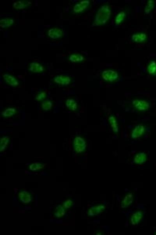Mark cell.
<instances>
[{"mask_svg":"<svg viewBox=\"0 0 156 235\" xmlns=\"http://www.w3.org/2000/svg\"><path fill=\"white\" fill-rule=\"evenodd\" d=\"M111 14L109 6L105 5L101 6L96 14L93 25L99 26L105 24L111 17Z\"/></svg>","mask_w":156,"mask_h":235,"instance_id":"6da1fadb","label":"cell"},{"mask_svg":"<svg viewBox=\"0 0 156 235\" xmlns=\"http://www.w3.org/2000/svg\"><path fill=\"white\" fill-rule=\"evenodd\" d=\"M74 149L77 153L84 152L86 148V144L84 139L80 136H77L74 139Z\"/></svg>","mask_w":156,"mask_h":235,"instance_id":"7a4b0ae2","label":"cell"},{"mask_svg":"<svg viewBox=\"0 0 156 235\" xmlns=\"http://www.w3.org/2000/svg\"><path fill=\"white\" fill-rule=\"evenodd\" d=\"M102 77L106 81L113 82L117 80L118 78V73L112 70H108L102 73Z\"/></svg>","mask_w":156,"mask_h":235,"instance_id":"3957f363","label":"cell"},{"mask_svg":"<svg viewBox=\"0 0 156 235\" xmlns=\"http://www.w3.org/2000/svg\"><path fill=\"white\" fill-rule=\"evenodd\" d=\"M71 79L68 76L58 75L56 76L53 79V82L61 86H67L71 82Z\"/></svg>","mask_w":156,"mask_h":235,"instance_id":"277c9868","label":"cell"},{"mask_svg":"<svg viewBox=\"0 0 156 235\" xmlns=\"http://www.w3.org/2000/svg\"><path fill=\"white\" fill-rule=\"evenodd\" d=\"M47 36L50 39H61L63 36V32L60 28H53L47 31Z\"/></svg>","mask_w":156,"mask_h":235,"instance_id":"5b68a950","label":"cell"},{"mask_svg":"<svg viewBox=\"0 0 156 235\" xmlns=\"http://www.w3.org/2000/svg\"><path fill=\"white\" fill-rule=\"evenodd\" d=\"M134 107L138 110L144 111L147 110L149 107V103L144 100H134L132 101Z\"/></svg>","mask_w":156,"mask_h":235,"instance_id":"8992f818","label":"cell"},{"mask_svg":"<svg viewBox=\"0 0 156 235\" xmlns=\"http://www.w3.org/2000/svg\"><path fill=\"white\" fill-rule=\"evenodd\" d=\"M90 1L88 0H84L80 2L74 6L73 12L76 14L80 13L86 10L89 7Z\"/></svg>","mask_w":156,"mask_h":235,"instance_id":"52a82bcc","label":"cell"},{"mask_svg":"<svg viewBox=\"0 0 156 235\" xmlns=\"http://www.w3.org/2000/svg\"><path fill=\"white\" fill-rule=\"evenodd\" d=\"M3 77L6 84L13 87L18 86L19 85L18 79L14 76L9 74H3Z\"/></svg>","mask_w":156,"mask_h":235,"instance_id":"ba28073f","label":"cell"},{"mask_svg":"<svg viewBox=\"0 0 156 235\" xmlns=\"http://www.w3.org/2000/svg\"><path fill=\"white\" fill-rule=\"evenodd\" d=\"M29 70L31 72L33 73H41L43 72L45 70V67L38 62H33L30 63Z\"/></svg>","mask_w":156,"mask_h":235,"instance_id":"9c48e42d","label":"cell"},{"mask_svg":"<svg viewBox=\"0 0 156 235\" xmlns=\"http://www.w3.org/2000/svg\"><path fill=\"white\" fill-rule=\"evenodd\" d=\"M145 128L143 125H137L132 131V137L133 139H138L143 136Z\"/></svg>","mask_w":156,"mask_h":235,"instance_id":"30bf717a","label":"cell"},{"mask_svg":"<svg viewBox=\"0 0 156 235\" xmlns=\"http://www.w3.org/2000/svg\"><path fill=\"white\" fill-rule=\"evenodd\" d=\"M32 4V2L30 1H19L14 3L13 7L16 9H23L29 7Z\"/></svg>","mask_w":156,"mask_h":235,"instance_id":"8fae6325","label":"cell"},{"mask_svg":"<svg viewBox=\"0 0 156 235\" xmlns=\"http://www.w3.org/2000/svg\"><path fill=\"white\" fill-rule=\"evenodd\" d=\"M19 199L20 201L24 204H28L32 201V196L31 195L26 191L20 192L18 195Z\"/></svg>","mask_w":156,"mask_h":235,"instance_id":"7c38bea8","label":"cell"},{"mask_svg":"<svg viewBox=\"0 0 156 235\" xmlns=\"http://www.w3.org/2000/svg\"><path fill=\"white\" fill-rule=\"evenodd\" d=\"M105 209V206L102 205L93 206L88 210V214L91 216H97L103 212Z\"/></svg>","mask_w":156,"mask_h":235,"instance_id":"4fadbf2b","label":"cell"},{"mask_svg":"<svg viewBox=\"0 0 156 235\" xmlns=\"http://www.w3.org/2000/svg\"><path fill=\"white\" fill-rule=\"evenodd\" d=\"M133 195L132 193H129L126 195L121 201V205L123 208H127L132 204L133 201Z\"/></svg>","mask_w":156,"mask_h":235,"instance_id":"5bb4252c","label":"cell"},{"mask_svg":"<svg viewBox=\"0 0 156 235\" xmlns=\"http://www.w3.org/2000/svg\"><path fill=\"white\" fill-rule=\"evenodd\" d=\"M143 213L141 211H138L134 213L131 217L130 221L133 225H138L142 219Z\"/></svg>","mask_w":156,"mask_h":235,"instance_id":"9a60e30c","label":"cell"},{"mask_svg":"<svg viewBox=\"0 0 156 235\" xmlns=\"http://www.w3.org/2000/svg\"><path fill=\"white\" fill-rule=\"evenodd\" d=\"M14 24V20L13 18H4L0 20V26L3 29L10 27Z\"/></svg>","mask_w":156,"mask_h":235,"instance_id":"2e32d148","label":"cell"},{"mask_svg":"<svg viewBox=\"0 0 156 235\" xmlns=\"http://www.w3.org/2000/svg\"><path fill=\"white\" fill-rule=\"evenodd\" d=\"M147 160V156L144 152H139L135 156L133 161L136 164H141L145 162Z\"/></svg>","mask_w":156,"mask_h":235,"instance_id":"e0dca14e","label":"cell"},{"mask_svg":"<svg viewBox=\"0 0 156 235\" xmlns=\"http://www.w3.org/2000/svg\"><path fill=\"white\" fill-rule=\"evenodd\" d=\"M147 37L145 33H136L132 36V39L134 42L140 43L144 42Z\"/></svg>","mask_w":156,"mask_h":235,"instance_id":"ac0fdd59","label":"cell"},{"mask_svg":"<svg viewBox=\"0 0 156 235\" xmlns=\"http://www.w3.org/2000/svg\"><path fill=\"white\" fill-rule=\"evenodd\" d=\"M17 111L14 108L8 107L5 109L1 113L3 117H10L15 115L17 113Z\"/></svg>","mask_w":156,"mask_h":235,"instance_id":"d6986e66","label":"cell"},{"mask_svg":"<svg viewBox=\"0 0 156 235\" xmlns=\"http://www.w3.org/2000/svg\"><path fill=\"white\" fill-rule=\"evenodd\" d=\"M84 59V57L83 55L78 53L72 54L69 57V60L73 63H80Z\"/></svg>","mask_w":156,"mask_h":235,"instance_id":"ffe728a7","label":"cell"},{"mask_svg":"<svg viewBox=\"0 0 156 235\" xmlns=\"http://www.w3.org/2000/svg\"><path fill=\"white\" fill-rule=\"evenodd\" d=\"M66 107L71 111H75L78 108V104L76 101L73 99H68L65 102Z\"/></svg>","mask_w":156,"mask_h":235,"instance_id":"44dd1931","label":"cell"},{"mask_svg":"<svg viewBox=\"0 0 156 235\" xmlns=\"http://www.w3.org/2000/svg\"><path fill=\"white\" fill-rule=\"evenodd\" d=\"M10 140V138L8 136H3L1 139L0 143V151L1 152L4 151L6 147L8 145Z\"/></svg>","mask_w":156,"mask_h":235,"instance_id":"7402d4cb","label":"cell"},{"mask_svg":"<svg viewBox=\"0 0 156 235\" xmlns=\"http://www.w3.org/2000/svg\"><path fill=\"white\" fill-rule=\"evenodd\" d=\"M65 214V209L63 206L58 205L55 209L54 211L55 216L57 218L63 216Z\"/></svg>","mask_w":156,"mask_h":235,"instance_id":"603a6c76","label":"cell"},{"mask_svg":"<svg viewBox=\"0 0 156 235\" xmlns=\"http://www.w3.org/2000/svg\"><path fill=\"white\" fill-rule=\"evenodd\" d=\"M108 121H109L110 125H111L113 131L114 133H118V131H119V128H118L117 120H116V117L113 116L110 117L108 118Z\"/></svg>","mask_w":156,"mask_h":235,"instance_id":"cb8c5ba5","label":"cell"},{"mask_svg":"<svg viewBox=\"0 0 156 235\" xmlns=\"http://www.w3.org/2000/svg\"><path fill=\"white\" fill-rule=\"evenodd\" d=\"M53 103L50 101H45L42 102V107L43 110L44 111H48L53 107Z\"/></svg>","mask_w":156,"mask_h":235,"instance_id":"d4e9b609","label":"cell"},{"mask_svg":"<svg viewBox=\"0 0 156 235\" xmlns=\"http://www.w3.org/2000/svg\"><path fill=\"white\" fill-rule=\"evenodd\" d=\"M126 17V14L124 12L119 13L116 16L115 19V24L116 25H119L122 23Z\"/></svg>","mask_w":156,"mask_h":235,"instance_id":"484cf974","label":"cell"},{"mask_svg":"<svg viewBox=\"0 0 156 235\" xmlns=\"http://www.w3.org/2000/svg\"><path fill=\"white\" fill-rule=\"evenodd\" d=\"M154 7V2L152 0H149L148 1L147 4L144 9L145 13L148 14L153 9Z\"/></svg>","mask_w":156,"mask_h":235,"instance_id":"4316f807","label":"cell"},{"mask_svg":"<svg viewBox=\"0 0 156 235\" xmlns=\"http://www.w3.org/2000/svg\"><path fill=\"white\" fill-rule=\"evenodd\" d=\"M44 167V165L42 163H35L30 165L29 169L31 171H38Z\"/></svg>","mask_w":156,"mask_h":235,"instance_id":"83f0119b","label":"cell"},{"mask_svg":"<svg viewBox=\"0 0 156 235\" xmlns=\"http://www.w3.org/2000/svg\"><path fill=\"white\" fill-rule=\"evenodd\" d=\"M148 71L150 74H156V63L155 61L151 62L148 66Z\"/></svg>","mask_w":156,"mask_h":235,"instance_id":"f1b7e54d","label":"cell"},{"mask_svg":"<svg viewBox=\"0 0 156 235\" xmlns=\"http://www.w3.org/2000/svg\"><path fill=\"white\" fill-rule=\"evenodd\" d=\"M47 96V93L45 92L42 91L38 94L36 96L35 99L38 101H42L46 98Z\"/></svg>","mask_w":156,"mask_h":235,"instance_id":"f546056e","label":"cell"},{"mask_svg":"<svg viewBox=\"0 0 156 235\" xmlns=\"http://www.w3.org/2000/svg\"><path fill=\"white\" fill-rule=\"evenodd\" d=\"M72 205H73V201H72V200L68 199L63 203V206L65 209H67L71 207Z\"/></svg>","mask_w":156,"mask_h":235,"instance_id":"4dcf8cb0","label":"cell"}]
</instances>
